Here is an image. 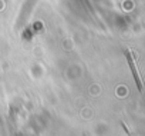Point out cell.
I'll return each instance as SVG.
<instances>
[{"label":"cell","instance_id":"6da1fadb","mask_svg":"<svg viewBox=\"0 0 145 136\" xmlns=\"http://www.w3.org/2000/svg\"><path fill=\"white\" fill-rule=\"evenodd\" d=\"M125 57H127V62H128V66H129V69H131V72H132V76H134V79H135V83H137V88H138V90L141 92L142 89H144V86H142V80H141V76L138 75V69H137V64H135V59H134V53L131 52V50H125Z\"/></svg>","mask_w":145,"mask_h":136}]
</instances>
